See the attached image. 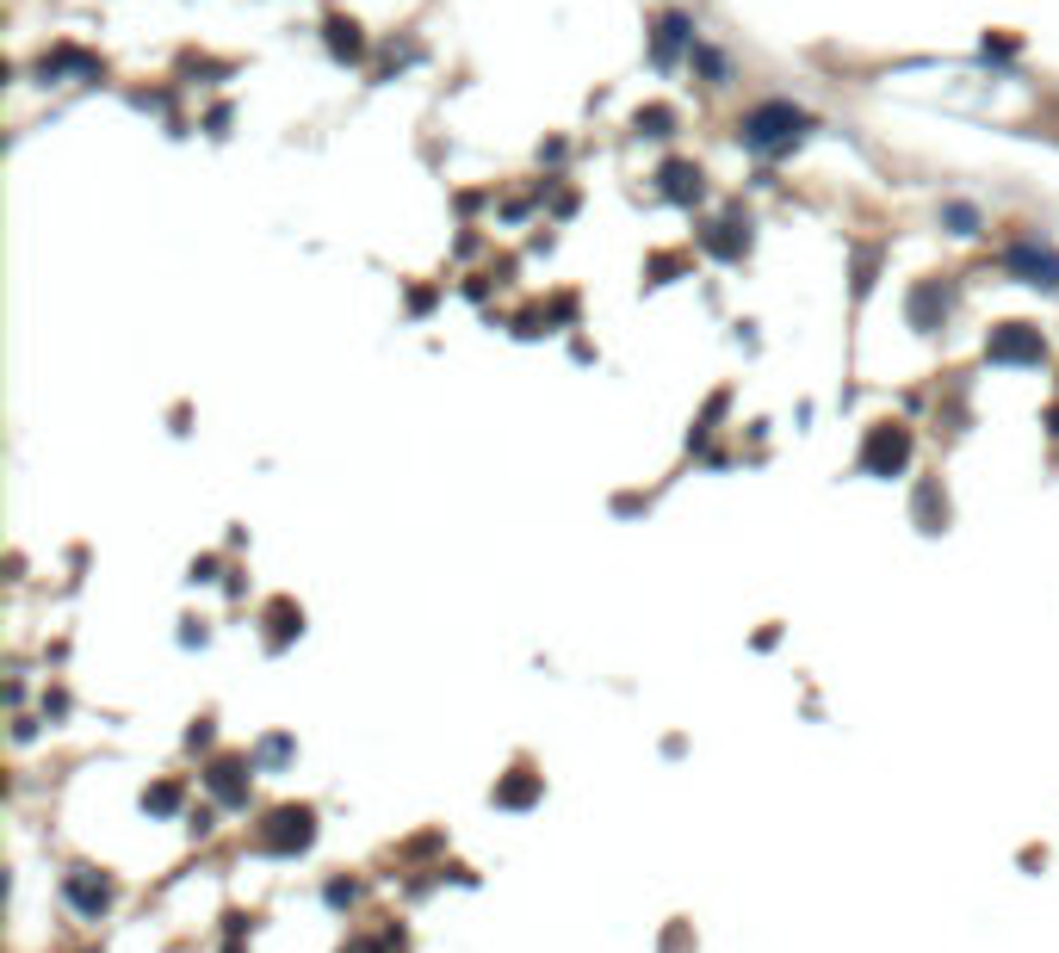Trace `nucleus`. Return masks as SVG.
Here are the masks:
<instances>
[]
</instances>
